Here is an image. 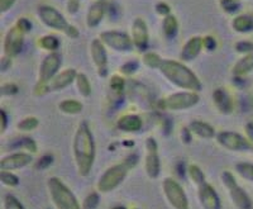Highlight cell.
I'll return each instance as SVG.
<instances>
[{
	"mask_svg": "<svg viewBox=\"0 0 253 209\" xmlns=\"http://www.w3.org/2000/svg\"><path fill=\"white\" fill-rule=\"evenodd\" d=\"M72 155L78 174L83 178L89 176L96 157V146L91 128L85 120L81 122L76 128L72 141Z\"/></svg>",
	"mask_w": 253,
	"mask_h": 209,
	"instance_id": "6da1fadb",
	"label": "cell"
},
{
	"mask_svg": "<svg viewBox=\"0 0 253 209\" xmlns=\"http://www.w3.org/2000/svg\"><path fill=\"white\" fill-rule=\"evenodd\" d=\"M160 72L172 85L182 90L199 93L203 88L202 81L199 80L195 72L190 70L181 61L164 60L160 66Z\"/></svg>",
	"mask_w": 253,
	"mask_h": 209,
	"instance_id": "7a4b0ae2",
	"label": "cell"
},
{
	"mask_svg": "<svg viewBox=\"0 0 253 209\" xmlns=\"http://www.w3.org/2000/svg\"><path fill=\"white\" fill-rule=\"evenodd\" d=\"M137 163H138V155L130 154L122 162L108 167L99 178L98 184H96L98 192L101 194H108L117 189L126 180V175L129 174L130 170L134 169Z\"/></svg>",
	"mask_w": 253,
	"mask_h": 209,
	"instance_id": "3957f363",
	"label": "cell"
},
{
	"mask_svg": "<svg viewBox=\"0 0 253 209\" xmlns=\"http://www.w3.org/2000/svg\"><path fill=\"white\" fill-rule=\"evenodd\" d=\"M32 31V22L26 17H22L15 22L13 27L8 29L4 37V54L8 57H15L20 53L24 45V37Z\"/></svg>",
	"mask_w": 253,
	"mask_h": 209,
	"instance_id": "277c9868",
	"label": "cell"
},
{
	"mask_svg": "<svg viewBox=\"0 0 253 209\" xmlns=\"http://www.w3.org/2000/svg\"><path fill=\"white\" fill-rule=\"evenodd\" d=\"M37 15L41 19V22L47 26L48 28L55 29V31L62 32L67 37L70 38H78L80 36V32L75 26L70 24L57 9L51 5L42 4L37 8Z\"/></svg>",
	"mask_w": 253,
	"mask_h": 209,
	"instance_id": "5b68a950",
	"label": "cell"
},
{
	"mask_svg": "<svg viewBox=\"0 0 253 209\" xmlns=\"http://www.w3.org/2000/svg\"><path fill=\"white\" fill-rule=\"evenodd\" d=\"M47 189L56 209H83L72 190L57 176L47 180Z\"/></svg>",
	"mask_w": 253,
	"mask_h": 209,
	"instance_id": "8992f818",
	"label": "cell"
},
{
	"mask_svg": "<svg viewBox=\"0 0 253 209\" xmlns=\"http://www.w3.org/2000/svg\"><path fill=\"white\" fill-rule=\"evenodd\" d=\"M62 65V56L58 52H51L43 58L38 71V81L36 84V95L47 94V84L55 78Z\"/></svg>",
	"mask_w": 253,
	"mask_h": 209,
	"instance_id": "52a82bcc",
	"label": "cell"
},
{
	"mask_svg": "<svg viewBox=\"0 0 253 209\" xmlns=\"http://www.w3.org/2000/svg\"><path fill=\"white\" fill-rule=\"evenodd\" d=\"M221 181L224 184L229 198L232 199L237 209H253V202L248 193L238 183L233 174L229 171H223Z\"/></svg>",
	"mask_w": 253,
	"mask_h": 209,
	"instance_id": "ba28073f",
	"label": "cell"
},
{
	"mask_svg": "<svg viewBox=\"0 0 253 209\" xmlns=\"http://www.w3.org/2000/svg\"><path fill=\"white\" fill-rule=\"evenodd\" d=\"M216 142L220 147L233 152H253V144L238 132L221 131L216 133Z\"/></svg>",
	"mask_w": 253,
	"mask_h": 209,
	"instance_id": "9c48e42d",
	"label": "cell"
},
{
	"mask_svg": "<svg viewBox=\"0 0 253 209\" xmlns=\"http://www.w3.org/2000/svg\"><path fill=\"white\" fill-rule=\"evenodd\" d=\"M200 101L198 93L195 92H178L169 95L165 99L160 101L161 109H170V110H186L193 108Z\"/></svg>",
	"mask_w": 253,
	"mask_h": 209,
	"instance_id": "30bf717a",
	"label": "cell"
},
{
	"mask_svg": "<svg viewBox=\"0 0 253 209\" xmlns=\"http://www.w3.org/2000/svg\"><path fill=\"white\" fill-rule=\"evenodd\" d=\"M162 189L167 202L173 209H190L186 193L178 181L166 178L162 183Z\"/></svg>",
	"mask_w": 253,
	"mask_h": 209,
	"instance_id": "8fae6325",
	"label": "cell"
},
{
	"mask_svg": "<svg viewBox=\"0 0 253 209\" xmlns=\"http://www.w3.org/2000/svg\"><path fill=\"white\" fill-rule=\"evenodd\" d=\"M101 42L109 49L117 52H130L134 49V43L130 36L124 32L119 31H107L100 33L99 36Z\"/></svg>",
	"mask_w": 253,
	"mask_h": 209,
	"instance_id": "7c38bea8",
	"label": "cell"
},
{
	"mask_svg": "<svg viewBox=\"0 0 253 209\" xmlns=\"http://www.w3.org/2000/svg\"><path fill=\"white\" fill-rule=\"evenodd\" d=\"M144 170L150 179H157L161 172V160L158 155V145L153 137H148L146 140Z\"/></svg>",
	"mask_w": 253,
	"mask_h": 209,
	"instance_id": "4fadbf2b",
	"label": "cell"
},
{
	"mask_svg": "<svg viewBox=\"0 0 253 209\" xmlns=\"http://www.w3.org/2000/svg\"><path fill=\"white\" fill-rule=\"evenodd\" d=\"M90 54L92 62L96 66V72L100 78H107L108 75V53L105 45L100 41V38H95L90 45Z\"/></svg>",
	"mask_w": 253,
	"mask_h": 209,
	"instance_id": "5bb4252c",
	"label": "cell"
},
{
	"mask_svg": "<svg viewBox=\"0 0 253 209\" xmlns=\"http://www.w3.org/2000/svg\"><path fill=\"white\" fill-rule=\"evenodd\" d=\"M33 161V156L29 152H14L10 155L4 156L0 160V170L4 171H14L18 169H23V167L31 165Z\"/></svg>",
	"mask_w": 253,
	"mask_h": 209,
	"instance_id": "9a60e30c",
	"label": "cell"
},
{
	"mask_svg": "<svg viewBox=\"0 0 253 209\" xmlns=\"http://www.w3.org/2000/svg\"><path fill=\"white\" fill-rule=\"evenodd\" d=\"M198 198L203 209H221V202L215 188L208 181L198 186Z\"/></svg>",
	"mask_w": 253,
	"mask_h": 209,
	"instance_id": "2e32d148",
	"label": "cell"
},
{
	"mask_svg": "<svg viewBox=\"0 0 253 209\" xmlns=\"http://www.w3.org/2000/svg\"><path fill=\"white\" fill-rule=\"evenodd\" d=\"M132 40L135 49L139 51H146L150 42L148 27L143 18H135L132 24Z\"/></svg>",
	"mask_w": 253,
	"mask_h": 209,
	"instance_id": "e0dca14e",
	"label": "cell"
},
{
	"mask_svg": "<svg viewBox=\"0 0 253 209\" xmlns=\"http://www.w3.org/2000/svg\"><path fill=\"white\" fill-rule=\"evenodd\" d=\"M78 74L79 72L75 69H66L58 72L55 78L47 84V93L61 92V90L69 88L72 83L76 81Z\"/></svg>",
	"mask_w": 253,
	"mask_h": 209,
	"instance_id": "ac0fdd59",
	"label": "cell"
},
{
	"mask_svg": "<svg viewBox=\"0 0 253 209\" xmlns=\"http://www.w3.org/2000/svg\"><path fill=\"white\" fill-rule=\"evenodd\" d=\"M203 49H204V46H203V37L194 36V37L189 38L187 42L184 45V47H182L181 52H180V60L184 63L195 60L200 54Z\"/></svg>",
	"mask_w": 253,
	"mask_h": 209,
	"instance_id": "d6986e66",
	"label": "cell"
},
{
	"mask_svg": "<svg viewBox=\"0 0 253 209\" xmlns=\"http://www.w3.org/2000/svg\"><path fill=\"white\" fill-rule=\"evenodd\" d=\"M213 102L215 108L218 109V112L220 114H232L234 110V103L229 93L224 89V88H218L215 92L213 93Z\"/></svg>",
	"mask_w": 253,
	"mask_h": 209,
	"instance_id": "ffe728a7",
	"label": "cell"
},
{
	"mask_svg": "<svg viewBox=\"0 0 253 209\" xmlns=\"http://www.w3.org/2000/svg\"><path fill=\"white\" fill-rule=\"evenodd\" d=\"M105 12H107V4L104 3V1L98 0V1L92 3L91 5L89 6V9H87L86 26L89 27V28L98 27L99 24L103 22Z\"/></svg>",
	"mask_w": 253,
	"mask_h": 209,
	"instance_id": "44dd1931",
	"label": "cell"
},
{
	"mask_svg": "<svg viewBox=\"0 0 253 209\" xmlns=\"http://www.w3.org/2000/svg\"><path fill=\"white\" fill-rule=\"evenodd\" d=\"M117 127L119 131L126 132V133H135L142 129L143 120L137 114H124L118 119Z\"/></svg>",
	"mask_w": 253,
	"mask_h": 209,
	"instance_id": "7402d4cb",
	"label": "cell"
},
{
	"mask_svg": "<svg viewBox=\"0 0 253 209\" xmlns=\"http://www.w3.org/2000/svg\"><path fill=\"white\" fill-rule=\"evenodd\" d=\"M189 129L191 131V133H194V135L200 138H204V140H211V138L216 137L215 128L211 124L203 122V120L190 122Z\"/></svg>",
	"mask_w": 253,
	"mask_h": 209,
	"instance_id": "603a6c76",
	"label": "cell"
},
{
	"mask_svg": "<svg viewBox=\"0 0 253 209\" xmlns=\"http://www.w3.org/2000/svg\"><path fill=\"white\" fill-rule=\"evenodd\" d=\"M253 70V52L252 53L245 54L243 57L239 58L233 66L232 74L234 78H245L246 75L250 74Z\"/></svg>",
	"mask_w": 253,
	"mask_h": 209,
	"instance_id": "cb8c5ba5",
	"label": "cell"
},
{
	"mask_svg": "<svg viewBox=\"0 0 253 209\" xmlns=\"http://www.w3.org/2000/svg\"><path fill=\"white\" fill-rule=\"evenodd\" d=\"M232 27L238 33H248L253 31V15L241 14L232 20Z\"/></svg>",
	"mask_w": 253,
	"mask_h": 209,
	"instance_id": "d4e9b609",
	"label": "cell"
},
{
	"mask_svg": "<svg viewBox=\"0 0 253 209\" xmlns=\"http://www.w3.org/2000/svg\"><path fill=\"white\" fill-rule=\"evenodd\" d=\"M58 109L65 114L76 115L83 112L84 105L81 102L75 101V99H65L58 104Z\"/></svg>",
	"mask_w": 253,
	"mask_h": 209,
	"instance_id": "484cf974",
	"label": "cell"
},
{
	"mask_svg": "<svg viewBox=\"0 0 253 209\" xmlns=\"http://www.w3.org/2000/svg\"><path fill=\"white\" fill-rule=\"evenodd\" d=\"M162 29L167 38H173L178 31V22L175 15L170 14L164 18L162 20Z\"/></svg>",
	"mask_w": 253,
	"mask_h": 209,
	"instance_id": "4316f807",
	"label": "cell"
},
{
	"mask_svg": "<svg viewBox=\"0 0 253 209\" xmlns=\"http://www.w3.org/2000/svg\"><path fill=\"white\" fill-rule=\"evenodd\" d=\"M76 88L81 97L89 98L91 95V84H90L89 78L84 72H79L76 78Z\"/></svg>",
	"mask_w": 253,
	"mask_h": 209,
	"instance_id": "83f0119b",
	"label": "cell"
},
{
	"mask_svg": "<svg viewBox=\"0 0 253 209\" xmlns=\"http://www.w3.org/2000/svg\"><path fill=\"white\" fill-rule=\"evenodd\" d=\"M60 45H61L60 40H58L56 36L47 35V36H43V37H41L40 40H38V46H40L42 50L48 51L49 53H51V52H57Z\"/></svg>",
	"mask_w": 253,
	"mask_h": 209,
	"instance_id": "f1b7e54d",
	"label": "cell"
},
{
	"mask_svg": "<svg viewBox=\"0 0 253 209\" xmlns=\"http://www.w3.org/2000/svg\"><path fill=\"white\" fill-rule=\"evenodd\" d=\"M126 80H124L123 76L121 75H113L112 78L109 79V88L112 90L113 94L117 98H122L124 94V90H126Z\"/></svg>",
	"mask_w": 253,
	"mask_h": 209,
	"instance_id": "f546056e",
	"label": "cell"
},
{
	"mask_svg": "<svg viewBox=\"0 0 253 209\" xmlns=\"http://www.w3.org/2000/svg\"><path fill=\"white\" fill-rule=\"evenodd\" d=\"M234 169H236L237 174H238L241 178L253 183V163L252 162L242 161V162L237 163Z\"/></svg>",
	"mask_w": 253,
	"mask_h": 209,
	"instance_id": "4dcf8cb0",
	"label": "cell"
},
{
	"mask_svg": "<svg viewBox=\"0 0 253 209\" xmlns=\"http://www.w3.org/2000/svg\"><path fill=\"white\" fill-rule=\"evenodd\" d=\"M187 175H189V178L191 179L195 185H202L203 183L207 181V178H205V174L203 172V170L198 166V165H190L187 167Z\"/></svg>",
	"mask_w": 253,
	"mask_h": 209,
	"instance_id": "1f68e13d",
	"label": "cell"
},
{
	"mask_svg": "<svg viewBox=\"0 0 253 209\" xmlns=\"http://www.w3.org/2000/svg\"><path fill=\"white\" fill-rule=\"evenodd\" d=\"M38 126H40V120L33 117V115H31V117H26L20 120L19 123L17 124V128L20 132H31L35 131Z\"/></svg>",
	"mask_w": 253,
	"mask_h": 209,
	"instance_id": "d6a6232c",
	"label": "cell"
},
{
	"mask_svg": "<svg viewBox=\"0 0 253 209\" xmlns=\"http://www.w3.org/2000/svg\"><path fill=\"white\" fill-rule=\"evenodd\" d=\"M0 181L1 184L9 188H15L19 185V178L13 171H4L0 170Z\"/></svg>",
	"mask_w": 253,
	"mask_h": 209,
	"instance_id": "836d02e7",
	"label": "cell"
},
{
	"mask_svg": "<svg viewBox=\"0 0 253 209\" xmlns=\"http://www.w3.org/2000/svg\"><path fill=\"white\" fill-rule=\"evenodd\" d=\"M162 61L164 60L161 58V56L156 53V52H147L143 56L144 65L151 67V69H160Z\"/></svg>",
	"mask_w": 253,
	"mask_h": 209,
	"instance_id": "e575fe53",
	"label": "cell"
},
{
	"mask_svg": "<svg viewBox=\"0 0 253 209\" xmlns=\"http://www.w3.org/2000/svg\"><path fill=\"white\" fill-rule=\"evenodd\" d=\"M99 203H100V197H99V192H91L85 197L83 201L81 208L83 209H96Z\"/></svg>",
	"mask_w": 253,
	"mask_h": 209,
	"instance_id": "d590c367",
	"label": "cell"
},
{
	"mask_svg": "<svg viewBox=\"0 0 253 209\" xmlns=\"http://www.w3.org/2000/svg\"><path fill=\"white\" fill-rule=\"evenodd\" d=\"M4 209H26L24 206L20 203V201L13 194H6L4 197Z\"/></svg>",
	"mask_w": 253,
	"mask_h": 209,
	"instance_id": "8d00e7d4",
	"label": "cell"
},
{
	"mask_svg": "<svg viewBox=\"0 0 253 209\" xmlns=\"http://www.w3.org/2000/svg\"><path fill=\"white\" fill-rule=\"evenodd\" d=\"M236 51L239 52V53L248 54L253 52V42L251 41H239V42L236 43Z\"/></svg>",
	"mask_w": 253,
	"mask_h": 209,
	"instance_id": "74e56055",
	"label": "cell"
},
{
	"mask_svg": "<svg viewBox=\"0 0 253 209\" xmlns=\"http://www.w3.org/2000/svg\"><path fill=\"white\" fill-rule=\"evenodd\" d=\"M137 70H138V62H137V61H128V62H126V63H123V65L121 66V72L122 74H124V75H128V76H129V75H133L134 74L135 71H137Z\"/></svg>",
	"mask_w": 253,
	"mask_h": 209,
	"instance_id": "f35d334b",
	"label": "cell"
},
{
	"mask_svg": "<svg viewBox=\"0 0 253 209\" xmlns=\"http://www.w3.org/2000/svg\"><path fill=\"white\" fill-rule=\"evenodd\" d=\"M52 163H53V156H52V155H44L37 161V163H36V169H37V170H44V169H47L48 166H51Z\"/></svg>",
	"mask_w": 253,
	"mask_h": 209,
	"instance_id": "ab89813d",
	"label": "cell"
},
{
	"mask_svg": "<svg viewBox=\"0 0 253 209\" xmlns=\"http://www.w3.org/2000/svg\"><path fill=\"white\" fill-rule=\"evenodd\" d=\"M1 95H15L19 92V88L14 83H5L1 85Z\"/></svg>",
	"mask_w": 253,
	"mask_h": 209,
	"instance_id": "60d3db41",
	"label": "cell"
},
{
	"mask_svg": "<svg viewBox=\"0 0 253 209\" xmlns=\"http://www.w3.org/2000/svg\"><path fill=\"white\" fill-rule=\"evenodd\" d=\"M203 46L207 51H214L216 49V41L213 36H205L203 37Z\"/></svg>",
	"mask_w": 253,
	"mask_h": 209,
	"instance_id": "b9f144b4",
	"label": "cell"
},
{
	"mask_svg": "<svg viewBox=\"0 0 253 209\" xmlns=\"http://www.w3.org/2000/svg\"><path fill=\"white\" fill-rule=\"evenodd\" d=\"M156 12L158 13L160 15H162V17H167V15H170L171 14V8L170 5L167 3H158L156 4Z\"/></svg>",
	"mask_w": 253,
	"mask_h": 209,
	"instance_id": "7bdbcfd3",
	"label": "cell"
},
{
	"mask_svg": "<svg viewBox=\"0 0 253 209\" xmlns=\"http://www.w3.org/2000/svg\"><path fill=\"white\" fill-rule=\"evenodd\" d=\"M17 0H0V14H5L13 8Z\"/></svg>",
	"mask_w": 253,
	"mask_h": 209,
	"instance_id": "ee69618b",
	"label": "cell"
},
{
	"mask_svg": "<svg viewBox=\"0 0 253 209\" xmlns=\"http://www.w3.org/2000/svg\"><path fill=\"white\" fill-rule=\"evenodd\" d=\"M12 57H8V56H5L4 54L3 57H1V60H0V71L1 72H5L8 71L9 69H10V66H12Z\"/></svg>",
	"mask_w": 253,
	"mask_h": 209,
	"instance_id": "f6af8a7d",
	"label": "cell"
},
{
	"mask_svg": "<svg viewBox=\"0 0 253 209\" xmlns=\"http://www.w3.org/2000/svg\"><path fill=\"white\" fill-rule=\"evenodd\" d=\"M79 8H80V1L79 0H69L67 1V12L70 14H75L79 12Z\"/></svg>",
	"mask_w": 253,
	"mask_h": 209,
	"instance_id": "bcb514c9",
	"label": "cell"
},
{
	"mask_svg": "<svg viewBox=\"0 0 253 209\" xmlns=\"http://www.w3.org/2000/svg\"><path fill=\"white\" fill-rule=\"evenodd\" d=\"M0 115H1V131H0V135H4V132L6 131V127H8V114H6L4 109H1Z\"/></svg>",
	"mask_w": 253,
	"mask_h": 209,
	"instance_id": "7dc6e473",
	"label": "cell"
},
{
	"mask_svg": "<svg viewBox=\"0 0 253 209\" xmlns=\"http://www.w3.org/2000/svg\"><path fill=\"white\" fill-rule=\"evenodd\" d=\"M245 132H246V137L251 141L253 144V122H248L245 126Z\"/></svg>",
	"mask_w": 253,
	"mask_h": 209,
	"instance_id": "c3c4849f",
	"label": "cell"
},
{
	"mask_svg": "<svg viewBox=\"0 0 253 209\" xmlns=\"http://www.w3.org/2000/svg\"><path fill=\"white\" fill-rule=\"evenodd\" d=\"M113 209H126V207H122V206H118V207H114Z\"/></svg>",
	"mask_w": 253,
	"mask_h": 209,
	"instance_id": "681fc988",
	"label": "cell"
},
{
	"mask_svg": "<svg viewBox=\"0 0 253 209\" xmlns=\"http://www.w3.org/2000/svg\"><path fill=\"white\" fill-rule=\"evenodd\" d=\"M233 1H237V3H239V1H241V0H233Z\"/></svg>",
	"mask_w": 253,
	"mask_h": 209,
	"instance_id": "f907efd6",
	"label": "cell"
},
{
	"mask_svg": "<svg viewBox=\"0 0 253 209\" xmlns=\"http://www.w3.org/2000/svg\"><path fill=\"white\" fill-rule=\"evenodd\" d=\"M133 209H137V208H133Z\"/></svg>",
	"mask_w": 253,
	"mask_h": 209,
	"instance_id": "816d5d0a",
	"label": "cell"
},
{
	"mask_svg": "<svg viewBox=\"0 0 253 209\" xmlns=\"http://www.w3.org/2000/svg\"><path fill=\"white\" fill-rule=\"evenodd\" d=\"M79 1H81V0H79Z\"/></svg>",
	"mask_w": 253,
	"mask_h": 209,
	"instance_id": "f5cc1de1",
	"label": "cell"
}]
</instances>
